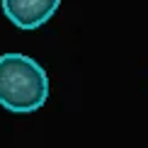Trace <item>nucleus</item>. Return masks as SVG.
I'll return each mask as SVG.
<instances>
[{
    "mask_svg": "<svg viewBox=\"0 0 148 148\" xmlns=\"http://www.w3.org/2000/svg\"><path fill=\"white\" fill-rule=\"evenodd\" d=\"M49 100V75L39 61L24 53L0 56V107L15 114H32Z\"/></svg>",
    "mask_w": 148,
    "mask_h": 148,
    "instance_id": "1",
    "label": "nucleus"
},
{
    "mask_svg": "<svg viewBox=\"0 0 148 148\" xmlns=\"http://www.w3.org/2000/svg\"><path fill=\"white\" fill-rule=\"evenodd\" d=\"M61 0H0L3 15L17 29H39L56 15Z\"/></svg>",
    "mask_w": 148,
    "mask_h": 148,
    "instance_id": "2",
    "label": "nucleus"
}]
</instances>
